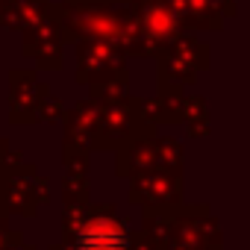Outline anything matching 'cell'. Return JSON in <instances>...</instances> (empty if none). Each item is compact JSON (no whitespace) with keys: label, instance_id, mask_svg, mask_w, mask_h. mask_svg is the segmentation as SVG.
<instances>
[{"label":"cell","instance_id":"1","mask_svg":"<svg viewBox=\"0 0 250 250\" xmlns=\"http://www.w3.org/2000/svg\"><path fill=\"white\" fill-rule=\"evenodd\" d=\"M65 232L71 238L65 250H133V232L115 215V206L71 209Z\"/></svg>","mask_w":250,"mask_h":250}]
</instances>
